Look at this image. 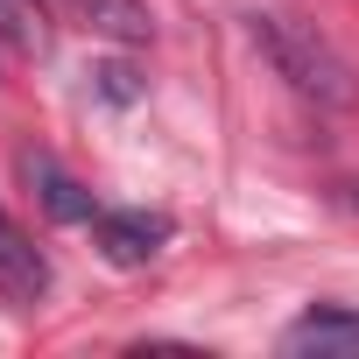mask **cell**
<instances>
[{"instance_id":"1","label":"cell","mask_w":359,"mask_h":359,"mask_svg":"<svg viewBox=\"0 0 359 359\" xmlns=\"http://www.w3.org/2000/svg\"><path fill=\"white\" fill-rule=\"evenodd\" d=\"M254 43H261V57L275 64V78H289L303 99H317V106H331V113L359 106V71H352V57H345L331 36H317L310 22H296V15H254Z\"/></svg>"},{"instance_id":"2","label":"cell","mask_w":359,"mask_h":359,"mask_svg":"<svg viewBox=\"0 0 359 359\" xmlns=\"http://www.w3.org/2000/svg\"><path fill=\"white\" fill-rule=\"evenodd\" d=\"M92 233H99V254L113 268H148L162 254V240H169V219H155V212H99Z\"/></svg>"},{"instance_id":"3","label":"cell","mask_w":359,"mask_h":359,"mask_svg":"<svg viewBox=\"0 0 359 359\" xmlns=\"http://www.w3.org/2000/svg\"><path fill=\"white\" fill-rule=\"evenodd\" d=\"M43 289H50V261H43V247L0 212V296H8L15 310H29V303H43Z\"/></svg>"},{"instance_id":"4","label":"cell","mask_w":359,"mask_h":359,"mask_svg":"<svg viewBox=\"0 0 359 359\" xmlns=\"http://www.w3.org/2000/svg\"><path fill=\"white\" fill-rule=\"evenodd\" d=\"M57 8H64L78 29H92V36L120 43V50H134V43H148V36H155L148 0H57Z\"/></svg>"},{"instance_id":"5","label":"cell","mask_w":359,"mask_h":359,"mask_svg":"<svg viewBox=\"0 0 359 359\" xmlns=\"http://www.w3.org/2000/svg\"><path fill=\"white\" fill-rule=\"evenodd\" d=\"M22 176H29V191L43 198V212H50V219H64V226H85V219H99L92 191L78 184V176H64L50 155H36V148H29V155H22Z\"/></svg>"},{"instance_id":"6","label":"cell","mask_w":359,"mask_h":359,"mask_svg":"<svg viewBox=\"0 0 359 359\" xmlns=\"http://www.w3.org/2000/svg\"><path fill=\"white\" fill-rule=\"evenodd\" d=\"M282 345H289V352H359V310L317 303V310H303V317L282 331Z\"/></svg>"},{"instance_id":"7","label":"cell","mask_w":359,"mask_h":359,"mask_svg":"<svg viewBox=\"0 0 359 359\" xmlns=\"http://www.w3.org/2000/svg\"><path fill=\"white\" fill-rule=\"evenodd\" d=\"M0 43L43 57V50H50V15H43V0H0Z\"/></svg>"}]
</instances>
